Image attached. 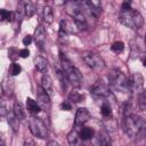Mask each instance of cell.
I'll return each instance as SVG.
<instances>
[{"instance_id":"obj_25","label":"cell","mask_w":146,"mask_h":146,"mask_svg":"<svg viewBox=\"0 0 146 146\" xmlns=\"http://www.w3.org/2000/svg\"><path fill=\"white\" fill-rule=\"evenodd\" d=\"M100 113H102V115H103L104 117H106V119L112 117V107H111L110 103H104V104L102 105V107H100Z\"/></svg>"},{"instance_id":"obj_13","label":"cell","mask_w":146,"mask_h":146,"mask_svg":"<svg viewBox=\"0 0 146 146\" xmlns=\"http://www.w3.org/2000/svg\"><path fill=\"white\" fill-rule=\"evenodd\" d=\"M41 89L49 96L52 95V80L48 74H43L41 78Z\"/></svg>"},{"instance_id":"obj_5","label":"cell","mask_w":146,"mask_h":146,"mask_svg":"<svg viewBox=\"0 0 146 146\" xmlns=\"http://www.w3.org/2000/svg\"><path fill=\"white\" fill-rule=\"evenodd\" d=\"M29 127H30V131L34 137L40 139H44L48 137V128L41 119L36 116H32L29 121Z\"/></svg>"},{"instance_id":"obj_8","label":"cell","mask_w":146,"mask_h":146,"mask_svg":"<svg viewBox=\"0 0 146 146\" xmlns=\"http://www.w3.org/2000/svg\"><path fill=\"white\" fill-rule=\"evenodd\" d=\"M129 80V90L137 92V94H141L144 91V78L140 73H136L132 76L128 78Z\"/></svg>"},{"instance_id":"obj_38","label":"cell","mask_w":146,"mask_h":146,"mask_svg":"<svg viewBox=\"0 0 146 146\" xmlns=\"http://www.w3.org/2000/svg\"><path fill=\"white\" fill-rule=\"evenodd\" d=\"M0 146H5V141H3V139L0 137Z\"/></svg>"},{"instance_id":"obj_29","label":"cell","mask_w":146,"mask_h":146,"mask_svg":"<svg viewBox=\"0 0 146 146\" xmlns=\"http://www.w3.org/2000/svg\"><path fill=\"white\" fill-rule=\"evenodd\" d=\"M138 106L140 110H145L146 107V100H145V91L139 94V100H138Z\"/></svg>"},{"instance_id":"obj_27","label":"cell","mask_w":146,"mask_h":146,"mask_svg":"<svg viewBox=\"0 0 146 146\" xmlns=\"http://www.w3.org/2000/svg\"><path fill=\"white\" fill-rule=\"evenodd\" d=\"M111 49H112V51H114V52H116V54L122 52L123 49H124V43H123L122 41H116V42H114V43L111 46Z\"/></svg>"},{"instance_id":"obj_2","label":"cell","mask_w":146,"mask_h":146,"mask_svg":"<svg viewBox=\"0 0 146 146\" xmlns=\"http://www.w3.org/2000/svg\"><path fill=\"white\" fill-rule=\"evenodd\" d=\"M123 129L128 137L130 138H137L144 136V129H145V121L144 119L135 115L125 116L123 120Z\"/></svg>"},{"instance_id":"obj_10","label":"cell","mask_w":146,"mask_h":146,"mask_svg":"<svg viewBox=\"0 0 146 146\" xmlns=\"http://www.w3.org/2000/svg\"><path fill=\"white\" fill-rule=\"evenodd\" d=\"M34 42H35V44L38 46V48L40 49V50H43L44 49V44H46V39H47V34H46V31H44V29L41 26V25H39L36 29H35V31H34Z\"/></svg>"},{"instance_id":"obj_35","label":"cell","mask_w":146,"mask_h":146,"mask_svg":"<svg viewBox=\"0 0 146 146\" xmlns=\"http://www.w3.org/2000/svg\"><path fill=\"white\" fill-rule=\"evenodd\" d=\"M32 39H33L32 35H25L24 39H23V44H24V46H29V44L32 42Z\"/></svg>"},{"instance_id":"obj_9","label":"cell","mask_w":146,"mask_h":146,"mask_svg":"<svg viewBox=\"0 0 146 146\" xmlns=\"http://www.w3.org/2000/svg\"><path fill=\"white\" fill-rule=\"evenodd\" d=\"M90 91H91L95 96H98V97H108V96L111 95V90H110L108 86H107L106 83L102 82V81L96 82V83L91 87Z\"/></svg>"},{"instance_id":"obj_21","label":"cell","mask_w":146,"mask_h":146,"mask_svg":"<svg viewBox=\"0 0 146 146\" xmlns=\"http://www.w3.org/2000/svg\"><path fill=\"white\" fill-rule=\"evenodd\" d=\"M13 113L15 114V116L19 120V121H22V120H24L25 119V111L23 110V107H22V105L18 103V102H15L14 103V108H13Z\"/></svg>"},{"instance_id":"obj_33","label":"cell","mask_w":146,"mask_h":146,"mask_svg":"<svg viewBox=\"0 0 146 146\" xmlns=\"http://www.w3.org/2000/svg\"><path fill=\"white\" fill-rule=\"evenodd\" d=\"M19 57H22V58H26V57H29L30 56V51L25 48V49H21L19 50V55H18Z\"/></svg>"},{"instance_id":"obj_34","label":"cell","mask_w":146,"mask_h":146,"mask_svg":"<svg viewBox=\"0 0 146 146\" xmlns=\"http://www.w3.org/2000/svg\"><path fill=\"white\" fill-rule=\"evenodd\" d=\"M24 146H35V143H34V140L32 138L26 137L24 139Z\"/></svg>"},{"instance_id":"obj_36","label":"cell","mask_w":146,"mask_h":146,"mask_svg":"<svg viewBox=\"0 0 146 146\" xmlns=\"http://www.w3.org/2000/svg\"><path fill=\"white\" fill-rule=\"evenodd\" d=\"M130 9H131V2L125 1V2L122 3V11H128Z\"/></svg>"},{"instance_id":"obj_30","label":"cell","mask_w":146,"mask_h":146,"mask_svg":"<svg viewBox=\"0 0 146 146\" xmlns=\"http://www.w3.org/2000/svg\"><path fill=\"white\" fill-rule=\"evenodd\" d=\"M123 114H124V117L125 116H130L132 115V105L130 103H125L124 104V107H123Z\"/></svg>"},{"instance_id":"obj_1","label":"cell","mask_w":146,"mask_h":146,"mask_svg":"<svg viewBox=\"0 0 146 146\" xmlns=\"http://www.w3.org/2000/svg\"><path fill=\"white\" fill-rule=\"evenodd\" d=\"M59 60H60V66H62L63 73H64L67 82L70 84H72L74 88H79L83 81L80 71L71 63V60L63 52L59 54Z\"/></svg>"},{"instance_id":"obj_11","label":"cell","mask_w":146,"mask_h":146,"mask_svg":"<svg viewBox=\"0 0 146 146\" xmlns=\"http://www.w3.org/2000/svg\"><path fill=\"white\" fill-rule=\"evenodd\" d=\"M36 98H38L36 103L39 104L40 108H42V110H49V107H50V96L47 92H44L41 89V87L38 88Z\"/></svg>"},{"instance_id":"obj_6","label":"cell","mask_w":146,"mask_h":146,"mask_svg":"<svg viewBox=\"0 0 146 146\" xmlns=\"http://www.w3.org/2000/svg\"><path fill=\"white\" fill-rule=\"evenodd\" d=\"M82 59L94 71H102L105 67L104 59L97 52H94V51H83L82 52Z\"/></svg>"},{"instance_id":"obj_3","label":"cell","mask_w":146,"mask_h":146,"mask_svg":"<svg viewBox=\"0 0 146 146\" xmlns=\"http://www.w3.org/2000/svg\"><path fill=\"white\" fill-rule=\"evenodd\" d=\"M119 22L125 27H129L131 30H138L143 26L144 18L139 11L130 9L128 11H121V14L119 15Z\"/></svg>"},{"instance_id":"obj_31","label":"cell","mask_w":146,"mask_h":146,"mask_svg":"<svg viewBox=\"0 0 146 146\" xmlns=\"http://www.w3.org/2000/svg\"><path fill=\"white\" fill-rule=\"evenodd\" d=\"M7 106H6V102L0 97V116H5L7 114Z\"/></svg>"},{"instance_id":"obj_39","label":"cell","mask_w":146,"mask_h":146,"mask_svg":"<svg viewBox=\"0 0 146 146\" xmlns=\"http://www.w3.org/2000/svg\"><path fill=\"white\" fill-rule=\"evenodd\" d=\"M105 146H112V144H107V145H105Z\"/></svg>"},{"instance_id":"obj_17","label":"cell","mask_w":146,"mask_h":146,"mask_svg":"<svg viewBox=\"0 0 146 146\" xmlns=\"http://www.w3.org/2000/svg\"><path fill=\"white\" fill-rule=\"evenodd\" d=\"M22 6H23L24 16H26L27 18H29V17H32V16L35 14V11H36L34 3L31 2V1H24V2H22Z\"/></svg>"},{"instance_id":"obj_20","label":"cell","mask_w":146,"mask_h":146,"mask_svg":"<svg viewBox=\"0 0 146 146\" xmlns=\"http://www.w3.org/2000/svg\"><path fill=\"white\" fill-rule=\"evenodd\" d=\"M42 16H43V21L47 24H51L54 21V11L52 8L50 6H44L43 7V11H42Z\"/></svg>"},{"instance_id":"obj_7","label":"cell","mask_w":146,"mask_h":146,"mask_svg":"<svg viewBox=\"0 0 146 146\" xmlns=\"http://www.w3.org/2000/svg\"><path fill=\"white\" fill-rule=\"evenodd\" d=\"M80 30L78 27V25L75 24V22L73 19H62L59 22V35L63 36L64 35H67V34H75L78 33Z\"/></svg>"},{"instance_id":"obj_28","label":"cell","mask_w":146,"mask_h":146,"mask_svg":"<svg viewBox=\"0 0 146 146\" xmlns=\"http://www.w3.org/2000/svg\"><path fill=\"white\" fill-rule=\"evenodd\" d=\"M21 71H22V67H21V65L19 64H17V63H13L11 64V67H10V73H11V75H18L19 73H21Z\"/></svg>"},{"instance_id":"obj_24","label":"cell","mask_w":146,"mask_h":146,"mask_svg":"<svg viewBox=\"0 0 146 146\" xmlns=\"http://www.w3.org/2000/svg\"><path fill=\"white\" fill-rule=\"evenodd\" d=\"M83 99H84V96L82 94H80L79 91H76V90H72L68 94V102L70 103H80Z\"/></svg>"},{"instance_id":"obj_15","label":"cell","mask_w":146,"mask_h":146,"mask_svg":"<svg viewBox=\"0 0 146 146\" xmlns=\"http://www.w3.org/2000/svg\"><path fill=\"white\" fill-rule=\"evenodd\" d=\"M34 65H35V68L39 72L44 73L48 68V60L42 56H38V57L34 58Z\"/></svg>"},{"instance_id":"obj_19","label":"cell","mask_w":146,"mask_h":146,"mask_svg":"<svg viewBox=\"0 0 146 146\" xmlns=\"http://www.w3.org/2000/svg\"><path fill=\"white\" fill-rule=\"evenodd\" d=\"M94 135H95V131L90 127H82L81 130L79 131V136L82 140H89L94 137Z\"/></svg>"},{"instance_id":"obj_23","label":"cell","mask_w":146,"mask_h":146,"mask_svg":"<svg viewBox=\"0 0 146 146\" xmlns=\"http://www.w3.org/2000/svg\"><path fill=\"white\" fill-rule=\"evenodd\" d=\"M97 141H98V145L99 146H105L107 144H111V137H110V135L107 132L102 131V132L98 133Z\"/></svg>"},{"instance_id":"obj_22","label":"cell","mask_w":146,"mask_h":146,"mask_svg":"<svg viewBox=\"0 0 146 146\" xmlns=\"http://www.w3.org/2000/svg\"><path fill=\"white\" fill-rule=\"evenodd\" d=\"M7 116H8V123L10 125V128L16 132L18 130V128H19V120L15 116V114L13 112H8Z\"/></svg>"},{"instance_id":"obj_12","label":"cell","mask_w":146,"mask_h":146,"mask_svg":"<svg viewBox=\"0 0 146 146\" xmlns=\"http://www.w3.org/2000/svg\"><path fill=\"white\" fill-rule=\"evenodd\" d=\"M90 112L88 111V108L86 107H80L76 111L75 114V125L76 127H82L87 121H89L90 119Z\"/></svg>"},{"instance_id":"obj_4","label":"cell","mask_w":146,"mask_h":146,"mask_svg":"<svg viewBox=\"0 0 146 146\" xmlns=\"http://www.w3.org/2000/svg\"><path fill=\"white\" fill-rule=\"evenodd\" d=\"M108 81H110V84L119 90V91H128L129 90V80L128 78L119 70H113L110 72L108 74Z\"/></svg>"},{"instance_id":"obj_26","label":"cell","mask_w":146,"mask_h":146,"mask_svg":"<svg viewBox=\"0 0 146 146\" xmlns=\"http://www.w3.org/2000/svg\"><path fill=\"white\" fill-rule=\"evenodd\" d=\"M13 18V13L7 9H0V22H10Z\"/></svg>"},{"instance_id":"obj_18","label":"cell","mask_w":146,"mask_h":146,"mask_svg":"<svg viewBox=\"0 0 146 146\" xmlns=\"http://www.w3.org/2000/svg\"><path fill=\"white\" fill-rule=\"evenodd\" d=\"M26 108H27V111H29L31 114H33V115L38 114V113L41 111V108H40L39 104L36 103V100H34V99H32V98H30V97L26 99Z\"/></svg>"},{"instance_id":"obj_32","label":"cell","mask_w":146,"mask_h":146,"mask_svg":"<svg viewBox=\"0 0 146 146\" xmlns=\"http://www.w3.org/2000/svg\"><path fill=\"white\" fill-rule=\"evenodd\" d=\"M60 108H62L63 111H70V110L72 108V105H71L70 102H64V103L60 104Z\"/></svg>"},{"instance_id":"obj_14","label":"cell","mask_w":146,"mask_h":146,"mask_svg":"<svg viewBox=\"0 0 146 146\" xmlns=\"http://www.w3.org/2000/svg\"><path fill=\"white\" fill-rule=\"evenodd\" d=\"M1 87H2V90L5 92V95L7 96H11L13 95V91H14V81L11 78L7 76L3 79L2 83H1Z\"/></svg>"},{"instance_id":"obj_37","label":"cell","mask_w":146,"mask_h":146,"mask_svg":"<svg viewBox=\"0 0 146 146\" xmlns=\"http://www.w3.org/2000/svg\"><path fill=\"white\" fill-rule=\"evenodd\" d=\"M47 146H60L56 140H49L48 141V145Z\"/></svg>"},{"instance_id":"obj_16","label":"cell","mask_w":146,"mask_h":146,"mask_svg":"<svg viewBox=\"0 0 146 146\" xmlns=\"http://www.w3.org/2000/svg\"><path fill=\"white\" fill-rule=\"evenodd\" d=\"M67 141L70 143L71 146H81V143H82L83 140L80 138L79 132L74 129V130H72V131L67 135Z\"/></svg>"}]
</instances>
